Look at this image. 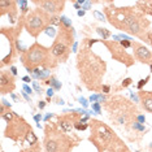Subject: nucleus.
<instances>
[{"label": "nucleus", "instance_id": "29", "mask_svg": "<svg viewBox=\"0 0 152 152\" xmlns=\"http://www.w3.org/2000/svg\"><path fill=\"white\" fill-rule=\"evenodd\" d=\"M94 16L99 20V21H104V18H105L104 15H103V13H100V12H94Z\"/></svg>", "mask_w": 152, "mask_h": 152}, {"label": "nucleus", "instance_id": "34", "mask_svg": "<svg viewBox=\"0 0 152 152\" xmlns=\"http://www.w3.org/2000/svg\"><path fill=\"white\" fill-rule=\"evenodd\" d=\"M38 107H39V109H43L44 107H46V102H39V104H38Z\"/></svg>", "mask_w": 152, "mask_h": 152}, {"label": "nucleus", "instance_id": "16", "mask_svg": "<svg viewBox=\"0 0 152 152\" xmlns=\"http://www.w3.org/2000/svg\"><path fill=\"white\" fill-rule=\"evenodd\" d=\"M109 152H131L129 148H127V146L125 143H124L122 140L120 139L118 137L116 138V140L113 142V144L109 147Z\"/></svg>", "mask_w": 152, "mask_h": 152}, {"label": "nucleus", "instance_id": "31", "mask_svg": "<svg viewBox=\"0 0 152 152\" xmlns=\"http://www.w3.org/2000/svg\"><path fill=\"white\" fill-rule=\"evenodd\" d=\"M91 4H92V3L91 1H85V7H83V8H82V9H90V7H91Z\"/></svg>", "mask_w": 152, "mask_h": 152}, {"label": "nucleus", "instance_id": "11", "mask_svg": "<svg viewBox=\"0 0 152 152\" xmlns=\"http://www.w3.org/2000/svg\"><path fill=\"white\" fill-rule=\"evenodd\" d=\"M131 47L134 50V57H135V60L140 61L142 64L152 65V51H150L144 44H142L139 42H133V46Z\"/></svg>", "mask_w": 152, "mask_h": 152}, {"label": "nucleus", "instance_id": "10", "mask_svg": "<svg viewBox=\"0 0 152 152\" xmlns=\"http://www.w3.org/2000/svg\"><path fill=\"white\" fill-rule=\"evenodd\" d=\"M34 5H37V8L43 9L46 13L50 16H57L60 12H63L65 1L64 0H34Z\"/></svg>", "mask_w": 152, "mask_h": 152}, {"label": "nucleus", "instance_id": "35", "mask_svg": "<svg viewBox=\"0 0 152 152\" xmlns=\"http://www.w3.org/2000/svg\"><path fill=\"white\" fill-rule=\"evenodd\" d=\"M79 102H81V103H82V104H83V107H87V100H86V99H83V98H81V99H79Z\"/></svg>", "mask_w": 152, "mask_h": 152}, {"label": "nucleus", "instance_id": "23", "mask_svg": "<svg viewBox=\"0 0 152 152\" xmlns=\"http://www.w3.org/2000/svg\"><path fill=\"white\" fill-rule=\"evenodd\" d=\"M148 81H150V77H146L144 79H140V81H139V83L137 85V88L139 90V91H142V88H143V86H146Z\"/></svg>", "mask_w": 152, "mask_h": 152}, {"label": "nucleus", "instance_id": "4", "mask_svg": "<svg viewBox=\"0 0 152 152\" xmlns=\"http://www.w3.org/2000/svg\"><path fill=\"white\" fill-rule=\"evenodd\" d=\"M78 138L65 134L57 124L47 122L44 127V151L46 152H70L77 144Z\"/></svg>", "mask_w": 152, "mask_h": 152}, {"label": "nucleus", "instance_id": "6", "mask_svg": "<svg viewBox=\"0 0 152 152\" xmlns=\"http://www.w3.org/2000/svg\"><path fill=\"white\" fill-rule=\"evenodd\" d=\"M74 43V31L73 27H68L64 25H60L57 30V37L50 47L51 53L57 61H64L68 60L69 55H70V48Z\"/></svg>", "mask_w": 152, "mask_h": 152}, {"label": "nucleus", "instance_id": "28", "mask_svg": "<svg viewBox=\"0 0 152 152\" xmlns=\"http://www.w3.org/2000/svg\"><path fill=\"white\" fill-rule=\"evenodd\" d=\"M131 83H133V79H131V78H126V79H124V81H122L121 86H122V87L125 88V87H127V86H130Z\"/></svg>", "mask_w": 152, "mask_h": 152}, {"label": "nucleus", "instance_id": "40", "mask_svg": "<svg viewBox=\"0 0 152 152\" xmlns=\"http://www.w3.org/2000/svg\"><path fill=\"white\" fill-rule=\"evenodd\" d=\"M78 16H79V17L85 16V11H78Z\"/></svg>", "mask_w": 152, "mask_h": 152}, {"label": "nucleus", "instance_id": "19", "mask_svg": "<svg viewBox=\"0 0 152 152\" xmlns=\"http://www.w3.org/2000/svg\"><path fill=\"white\" fill-rule=\"evenodd\" d=\"M96 33L103 38V40H107L110 37V31L109 30H107V29H104V27H96Z\"/></svg>", "mask_w": 152, "mask_h": 152}, {"label": "nucleus", "instance_id": "21", "mask_svg": "<svg viewBox=\"0 0 152 152\" xmlns=\"http://www.w3.org/2000/svg\"><path fill=\"white\" fill-rule=\"evenodd\" d=\"M140 40H143L144 43L150 44V46L152 47V31H148V33H146V35H144L143 38H142Z\"/></svg>", "mask_w": 152, "mask_h": 152}, {"label": "nucleus", "instance_id": "8", "mask_svg": "<svg viewBox=\"0 0 152 152\" xmlns=\"http://www.w3.org/2000/svg\"><path fill=\"white\" fill-rule=\"evenodd\" d=\"M33 130L31 126L27 124V121L23 117L18 116L17 113H15L13 120H11L9 122H7V127L4 131V137L9 138V139L15 140V142H22L26 139L29 131Z\"/></svg>", "mask_w": 152, "mask_h": 152}, {"label": "nucleus", "instance_id": "41", "mask_svg": "<svg viewBox=\"0 0 152 152\" xmlns=\"http://www.w3.org/2000/svg\"><path fill=\"white\" fill-rule=\"evenodd\" d=\"M74 7H75V8H78V9H79V4H78V3H74Z\"/></svg>", "mask_w": 152, "mask_h": 152}, {"label": "nucleus", "instance_id": "24", "mask_svg": "<svg viewBox=\"0 0 152 152\" xmlns=\"http://www.w3.org/2000/svg\"><path fill=\"white\" fill-rule=\"evenodd\" d=\"M74 127H77L78 130H86V129H87V127H90V126H88V124H85V122H81V121H79L78 124H75Z\"/></svg>", "mask_w": 152, "mask_h": 152}, {"label": "nucleus", "instance_id": "27", "mask_svg": "<svg viewBox=\"0 0 152 152\" xmlns=\"http://www.w3.org/2000/svg\"><path fill=\"white\" fill-rule=\"evenodd\" d=\"M120 44L124 48H129V47L133 46V42H131V40H120Z\"/></svg>", "mask_w": 152, "mask_h": 152}, {"label": "nucleus", "instance_id": "22", "mask_svg": "<svg viewBox=\"0 0 152 152\" xmlns=\"http://www.w3.org/2000/svg\"><path fill=\"white\" fill-rule=\"evenodd\" d=\"M20 152H40V147L39 144H34V146H31L30 148H25V150H21Z\"/></svg>", "mask_w": 152, "mask_h": 152}, {"label": "nucleus", "instance_id": "14", "mask_svg": "<svg viewBox=\"0 0 152 152\" xmlns=\"http://www.w3.org/2000/svg\"><path fill=\"white\" fill-rule=\"evenodd\" d=\"M79 121H81L79 117L75 115H63L58 117L57 126L65 133H70L73 130V127L75 126V124H78Z\"/></svg>", "mask_w": 152, "mask_h": 152}, {"label": "nucleus", "instance_id": "18", "mask_svg": "<svg viewBox=\"0 0 152 152\" xmlns=\"http://www.w3.org/2000/svg\"><path fill=\"white\" fill-rule=\"evenodd\" d=\"M46 83H47V85H50V86H51V88H53V90H60V88H61V83L57 81V78L55 77V75H52V77L48 78Z\"/></svg>", "mask_w": 152, "mask_h": 152}, {"label": "nucleus", "instance_id": "37", "mask_svg": "<svg viewBox=\"0 0 152 152\" xmlns=\"http://www.w3.org/2000/svg\"><path fill=\"white\" fill-rule=\"evenodd\" d=\"M47 95H48V96H52V95H53V88H48Z\"/></svg>", "mask_w": 152, "mask_h": 152}, {"label": "nucleus", "instance_id": "3", "mask_svg": "<svg viewBox=\"0 0 152 152\" xmlns=\"http://www.w3.org/2000/svg\"><path fill=\"white\" fill-rule=\"evenodd\" d=\"M22 65L30 74L35 69H52L57 65V60L51 53V50L39 43H34L20 56Z\"/></svg>", "mask_w": 152, "mask_h": 152}, {"label": "nucleus", "instance_id": "1", "mask_svg": "<svg viewBox=\"0 0 152 152\" xmlns=\"http://www.w3.org/2000/svg\"><path fill=\"white\" fill-rule=\"evenodd\" d=\"M77 68L83 85L90 91L103 90L102 79L105 74L107 64L100 56L94 53L88 46L81 47L77 56Z\"/></svg>", "mask_w": 152, "mask_h": 152}, {"label": "nucleus", "instance_id": "26", "mask_svg": "<svg viewBox=\"0 0 152 152\" xmlns=\"http://www.w3.org/2000/svg\"><path fill=\"white\" fill-rule=\"evenodd\" d=\"M92 109L95 110V113L96 115H100V113H102V109H100V103H92Z\"/></svg>", "mask_w": 152, "mask_h": 152}, {"label": "nucleus", "instance_id": "2", "mask_svg": "<svg viewBox=\"0 0 152 152\" xmlns=\"http://www.w3.org/2000/svg\"><path fill=\"white\" fill-rule=\"evenodd\" d=\"M104 109L115 125L124 126L125 129L133 126L139 116L137 105L121 95L109 96L104 102Z\"/></svg>", "mask_w": 152, "mask_h": 152}, {"label": "nucleus", "instance_id": "9", "mask_svg": "<svg viewBox=\"0 0 152 152\" xmlns=\"http://www.w3.org/2000/svg\"><path fill=\"white\" fill-rule=\"evenodd\" d=\"M100 42L104 43V46L109 50L110 56H112L113 60L124 64L126 68H130L135 64V57H134V55H130L127 52L126 48H124L121 46L120 42H117V40H100Z\"/></svg>", "mask_w": 152, "mask_h": 152}, {"label": "nucleus", "instance_id": "32", "mask_svg": "<svg viewBox=\"0 0 152 152\" xmlns=\"http://www.w3.org/2000/svg\"><path fill=\"white\" fill-rule=\"evenodd\" d=\"M109 90H110L109 86H103V90H102V91H103V92H105V94H108Z\"/></svg>", "mask_w": 152, "mask_h": 152}, {"label": "nucleus", "instance_id": "15", "mask_svg": "<svg viewBox=\"0 0 152 152\" xmlns=\"http://www.w3.org/2000/svg\"><path fill=\"white\" fill-rule=\"evenodd\" d=\"M138 96H139V100L142 103V107H143L144 110L152 113V91H142L138 92Z\"/></svg>", "mask_w": 152, "mask_h": 152}, {"label": "nucleus", "instance_id": "12", "mask_svg": "<svg viewBox=\"0 0 152 152\" xmlns=\"http://www.w3.org/2000/svg\"><path fill=\"white\" fill-rule=\"evenodd\" d=\"M16 88V79L11 72L3 70L0 73V91L1 94H13Z\"/></svg>", "mask_w": 152, "mask_h": 152}, {"label": "nucleus", "instance_id": "38", "mask_svg": "<svg viewBox=\"0 0 152 152\" xmlns=\"http://www.w3.org/2000/svg\"><path fill=\"white\" fill-rule=\"evenodd\" d=\"M11 73H12L13 75H16V74H17V69H16L15 66H12V68H11Z\"/></svg>", "mask_w": 152, "mask_h": 152}, {"label": "nucleus", "instance_id": "33", "mask_svg": "<svg viewBox=\"0 0 152 152\" xmlns=\"http://www.w3.org/2000/svg\"><path fill=\"white\" fill-rule=\"evenodd\" d=\"M1 103H3L1 105H4V107H8V108H11V104H9V103L7 102V100H4V99H3V100H1Z\"/></svg>", "mask_w": 152, "mask_h": 152}, {"label": "nucleus", "instance_id": "42", "mask_svg": "<svg viewBox=\"0 0 152 152\" xmlns=\"http://www.w3.org/2000/svg\"><path fill=\"white\" fill-rule=\"evenodd\" d=\"M150 66H151V72H152V65H150Z\"/></svg>", "mask_w": 152, "mask_h": 152}, {"label": "nucleus", "instance_id": "13", "mask_svg": "<svg viewBox=\"0 0 152 152\" xmlns=\"http://www.w3.org/2000/svg\"><path fill=\"white\" fill-rule=\"evenodd\" d=\"M18 3L17 1H12V0H0V16L8 15L9 20L12 23L16 22L17 20V15H18V9H17Z\"/></svg>", "mask_w": 152, "mask_h": 152}, {"label": "nucleus", "instance_id": "7", "mask_svg": "<svg viewBox=\"0 0 152 152\" xmlns=\"http://www.w3.org/2000/svg\"><path fill=\"white\" fill-rule=\"evenodd\" d=\"M51 17L43 9L35 8L23 17V27L33 38H38L51 25Z\"/></svg>", "mask_w": 152, "mask_h": 152}, {"label": "nucleus", "instance_id": "36", "mask_svg": "<svg viewBox=\"0 0 152 152\" xmlns=\"http://www.w3.org/2000/svg\"><path fill=\"white\" fill-rule=\"evenodd\" d=\"M40 118H42V116H40V115H37L35 117H34V120H35L37 122H38V125H39V121H40Z\"/></svg>", "mask_w": 152, "mask_h": 152}, {"label": "nucleus", "instance_id": "17", "mask_svg": "<svg viewBox=\"0 0 152 152\" xmlns=\"http://www.w3.org/2000/svg\"><path fill=\"white\" fill-rule=\"evenodd\" d=\"M135 5H137L138 11L152 16V1H137Z\"/></svg>", "mask_w": 152, "mask_h": 152}, {"label": "nucleus", "instance_id": "5", "mask_svg": "<svg viewBox=\"0 0 152 152\" xmlns=\"http://www.w3.org/2000/svg\"><path fill=\"white\" fill-rule=\"evenodd\" d=\"M90 130H91V135H90L88 140L94 144V147L98 150V152H105L109 150V147L113 144L116 140V133L109 127L107 124L103 121L92 118L90 120Z\"/></svg>", "mask_w": 152, "mask_h": 152}, {"label": "nucleus", "instance_id": "25", "mask_svg": "<svg viewBox=\"0 0 152 152\" xmlns=\"http://www.w3.org/2000/svg\"><path fill=\"white\" fill-rule=\"evenodd\" d=\"M33 87L35 88V91L38 92V94H42V92H43V88H42V86H40L39 83H38L37 81H34V82H33Z\"/></svg>", "mask_w": 152, "mask_h": 152}, {"label": "nucleus", "instance_id": "20", "mask_svg": "<svg viewBox=\"0 0 152 152\" xmlns=\"http://www.w3.org/2000/svg\"><path fill=\"white\" fill-rule=\"evenodd\" d=\"M26 140L30 143V146H34V144L38 143V138L35 137V134H34L33 130L29 131V134H27V137H26Z\"/></svg>", "mask_w": 152, "mask_h": 152}, {"label": "nucleus", "instance_id": "30", "mask_svg": "<svg viewBox=\"0 0 152 152\" xmlns=\"http://www.w3.org/2000/svg\"><path fill=\"white\" fill-rule=\"evenodd\" d=\"M23 91H26V94H31L33 92V90L29 87V86H26V85H23Z\"/></svg>", "mask_w": 152, "mask_h": 152}, {"label": "nucleus", "instance_id": "39", "mask_svg": "<svg viewBox=\"0 0 152 152\" xmlns=\"http://www.w3.org/2000/svg\"><path fill=\"white\" fill-rule=\"evenodd\" d=\"M22 81H25V82H31V79H30V77H27V75H26V77L22 78Z\"/></svg>", "mask_w": 152, "mask_h": 152}]
</instances>
